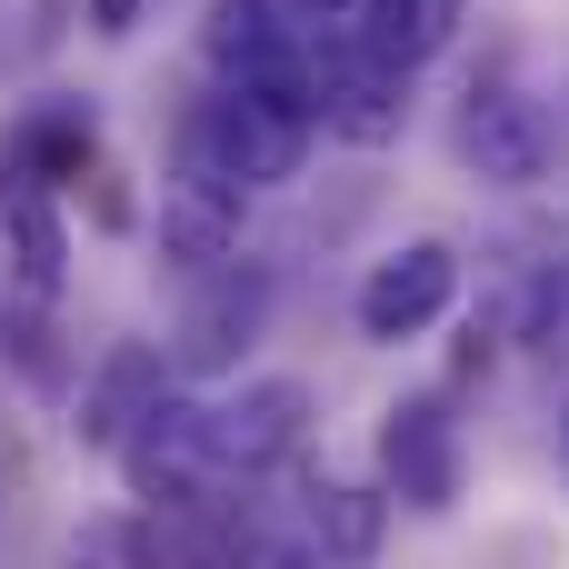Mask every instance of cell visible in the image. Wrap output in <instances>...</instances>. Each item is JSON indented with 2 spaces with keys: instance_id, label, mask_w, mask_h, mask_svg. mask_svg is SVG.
I'll use <instances>...</instances> for the list:
<instances>
[{
  "instance_id": "cell-1",
  "label": "cell",
  "mask_w": 569,
  "mask_h": 569,
  "mask_svg": "<svg viewBox=\"0 0 569 569\" xmlns=\"http://www.w3.org/2000/svg\"><path fill=\"white\" fill-rule=\"evenodd\" d=\"M310 110L300 100H280V90H250V80H220L200 110H190V130H180V170L190 180H210V190H280V180H300V160H310Z\"/></svg>"
},
{
  "instance_id": "cell-2",
  "label": "cell",
  "mask_w": 569,
  "mask_h": 569,
  "mask_svg": "<svg viewBox=\"0 0 569 569\" xmlns=\"http://www.w3.org/2000/svg\"><path fill=\"white\" fill-rule=\"evenodd\" d=\"M460 480H470V450H460L450 400H440V390L390 400V410H380V490H390L400 510L440 520V510H460Z\"/></svg>"
},
{
  "instance_id": "cell-3",
  "label": "cell",
  "mask_w": 569,
  "mask_h": 569,
  "mask_svg": "<svg viewBox=\"0 0 569 569\" xmlns=\"http://www.w3.org/2000/svg\"><path fill=\"white\" fill-rule=\"evenodd\" d=\"M270 300H280V280H270V260H220V270H200L190 280V300H180V330H170V360L180 370H240V350L270 330Z\"/></svg>"
},
{
  "instance_id": "cell-4",
  "label": "cell",
  "mask_w": 569,
  "mask_h": 569,
  "mask_svg": "<svg viewBox=\"0 0 569 569\" xmlns=\"http://www.w3.org/2000/svg\"><path fill=\"white\" fill-rule=\"evenodd\" d=\"M450 300H460V250H450V240H400V250H380V260L360 270V300H350V310H360V340L400 350V340L440 330Z\"/></svg>"
},
{
  "instance_id": "cell-5",
  "label": "cell",
  "mask_w": 569,
  "mask_h": 569,
  "mask_svg": "<svg viewBox=\"0 0 569 569\" xmlns=\"http://www.w3.org/2000/svg\"><path fill=\"white\" fill-rule=\"evenodd\" d=\"M110 460L130 470L140 500H220V490H230V480H220V450H210V410L180 400V390H160V400L140 410V430H130Z\"/></svg>"
},
{
  "instance_id": "cell-6",
  "label": "cell",
  "mask_w": 569,
  "mask_h": 569,
  "mask_svg": "<svg viewBox=\"0 0 569 569\" xmlns=\"http://www.w3.org/2000/svg\"><path fill=\"white\" fill-rule=\"evenodd\" d=\"M450 140H460V160H470L490 190H530V180H550V160H560V130H550V110H540L530 90H510V80L470 90Z\"/></svg>"
},
{
  "instance_id": "cell-7",
  "label": "cell",
  "mask_w": 569,
  "mask_h": 569,
  "mask_svg": "<svg viewBox=\"0 0 569 569\" xmlns=\"http://www.w3.org/2000/svg\"><path fill=\"white\" fill-rule=\"evenodd\" d=\"M250 520L240 500H150L130 530H120V569H250Z\"/></svg>"
},
{
  "instance_id": "cell-8",
  "label": "cell",
  "mask_w": 569,
  "mask_h": 569,
  "mask_svg": "<svg viewBox=\"0 0 569 569\" xmlns=\"http://www.w3.org/2000/svg\"><path fill=\"white\" fill-rule=\"evenodd\" d=\"M300 430H310V390H300V380H240V390L210 410V450H220V480L240 490V480L280 470V460L300 450Z\"/></svg>"
},
{
  "instance_id": "cell-9",
  "label": "cell",
  "mask_w": 569,
  "mask_h": 569,
  "mask_svg": "<svg viewBox=\"0 0 569 569\" xmlns=\"http://www.w3.org/2000/svg\"><path fill=\"white\" fill-rule=\"evenodd\" d=\"M0 270H10V290H20V300H60L70 230H60L50 180H20V170H10V190H0Z\"/></svg>"
},
{
  "instance_id": "cell-10",
  "label": "cell",
  "mask_w": 569,
  "mask_h": 569,
  "mask_svg": "<svg viewBox=\"0 0 569 569\" xmlns=\"http://www.w3.org/2000/svg\"><path fill=\"white\" fill-rule=\"evenodd\" d=\"M160 390H170L160 350H150V340H110V360L90 370V390H80V410H70L80 450H120V440L140 430V410H150Z\"/></svg>"
},
{
  "instance_id": "cell-11",
  "label": "cell",
  "mask_w": 569,
  "mask_h": 569,
  "mask_svg": "<svg viewBox=\"0 0 569 569\" xmlns=\"http://www.w3.org/2000/svg\"><path fill=\"white\" fill-rule=\"evenodd\" d=\"M160 260L170 270H220V260H240V190H210V180H170L160 190Z\"/></svg>"
},
{
  "instance_id": "cell-12",
  "label": "cell",
  "mask_w": 569,
  "mask_h": 569,
  "mask_svg": "<svg viewBox=\"0 0 569 569\" xmlns=\"http://www.w3.org/2000/svg\"><path fill=\"white\" fill-rule=\"evenodd\" d=\"M400 120H410V70H390V60H370V50H360L350 70H330V100H320V130H330V140L390 150Z\"/></svg>"
},
{
  "instance_id": "cell-13",
  "label": "cell",
  "mask_w": 569,
  "mask_h": 569,
  "mask_svg": "<svg viewBox=\"0 0 569 569\" xmlns=\"http://www.w3.org/2000/svg\"><path fill=\"white\" fill-rule=\"evenodd\" d=\"M210 70L220 80H270L300 60V30L280 20V0H210Z\"/></svg>"
},
{
  "instance_id": "cell-14",
  "label": "cell",
  "mask_w": 569,
  "mask_h": 569,
  "mask_svg": "<svg viewBox=\"0 0 569 569\" xmlns=\"http://www.w3.org/2000/svg\"><path fill=\"white\" fill-rule=\"evenodd\" d=\"M0 150H10L20 180H80V160L100 150V120H90V100H40V110L10 120Z\"/></svg>"
},
{
  "instance_id": "cell-15",
  "label": "cell",
  "mask_w": 569,
  "mask_h": 569,
  "mask_svg": "<svg viewBox=\"0 0 569 569\" xmlns=\"http://www.w3.org/2000/svg\"><path fill=\"white\" fill-rule=\"evenodd\" d=\"M390 510H400L390 490H360V480H320L300 520H310V540H320V550H330L340 569H370V560H380V540H390Z\"/></svg>"
},
{
  "instance_id": "cell-16",
  "label": "cell",
  "mask_w": 569,
  "mask_h": 569,
  "mask_svg": "<svg viewBox=\"0 0 569 569\" xmlns=\"http://www.w3.org/2000/svg\"><path fill=\"white\" fill-rule=\"evenodd\" d=\"M460 30V0H360V50L390 60V70H420L440 60Z\"/></svg>"
},
{
  "instance_id": "cell-17",
  "label": "cell",
  "mask_w": 569,
  "mask_h": 569,
  "mask_svg": "<svg viewBox=\"0 0 569 569\" xmlns=\"http://www.w3.org/2000/svg\"><path fill=\"white\" fill-rule=\"evenodd\" d=\"M0 350H10V370H20L30 390H50V380H60V350H50V300L0 310Z\"/></svg>"
},
{
  "instance_id": "cell-18",
  "label": "cell",
  "mask_w": 569,
  "mask_h": 569,
  "mask_svg": "<svg viewBox=\"0 0 569 569\" xmlns=\"http://www.w3.org/2000/svg\"><path fill=\"white\" fill-rule=\"evenodd\" d=\"M530 340H540V350H569V260L530 290Z\"/></svg>"
},
{
  "instance_id": "cell-19",
  "label": "cell",
  "mask_w": 569,
  "mask_h": 569,
  "mask_svg": "<svg viewBox=\"0 0 569 569\" xmlns=\"http://www.w3.org/2000/svg\"><path fill=\"white\" fill-rule=\"evenodd\" d=\"M80 10H90V30H100V40H130L150 0H80Z\"/></svg>"
},
{
  "instance_id": "cell-20",
  "label": "cell",
  "mask_w": 569,
  "mask_h": 569,
  "mask_svg": "<svg viewBox=\"0 0 569 569\" xmlns=\"http://www.w3.org/2000/svg\"><path fill=\"white\" fill-rule=\"evenodd\" d=\"M300 10H320V20H340V10H360V0H300Z\"/></svg>"
},
{
  "instance_id": "cell-21",
  "label": "cell",
  "mask_w": 569,
  "mask_h": 569,
  "mask_svg": "<svg viewBox=\"0 0 569 569\" xmlns=\"http://www.w3.org/2000/svg\"><path fill=\"white\" fill-rule=\"evenodd\" d=\"M560 470H569V420H560Z\"/></svg>"
},
{
  "instance_id": "cell-22",
  "label": "cell",
  "mask_w": 569,
  "mask_h": 569,
  "mask_svg": "<svg viewBox=\"0 0 569 569\" xmlns=\"http://www.w3.org/2000/svg\"><path fill=\"white\" fill-rule=\"evenodd\" d=\"M0 520H10V500H0Z\"/></svg>"
}]
</instances>
